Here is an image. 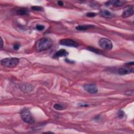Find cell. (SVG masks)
Wrapping results in <instances>:
<instances>
[{
	"label": "cell",
	"instance_id": "1",
	"mask_svg": "<svg viewBox=\"0 0 134 134\" xmlns=\"http://www.w3.org/2000/svg\"><path fill=\"white\" fill-rule=\"evenodd\" d=\"M52 45V42L50 38H43L36 43L35 49L37 51L41 52L49 49L51 47Z\"/></svg>",
	"mask_w": 134,
	"mask_h": 134
},
{
	"label": "cell",
	"instance_id": "2",
	"mask_svg": "<svg viewBox=\"0 0 134 134\" xmlns=\"http://www.w3.org/2000/svg\"><path fill=\"white\" fill-rule=\"evenodd\" d=\"M21 115L22 119L24 122L28 124H33L35 122V119L32 116L30 111L24 108L22 110L21 112Z\"/></svg>",
	"mask_w": 134,
	"mask_h": 134
},
{
	"label": "cell",
	"instance_id": "3",
	"mask_svg": "<svg viewBox=\"0 0 134 134\" xmlns=\"http://www.w3.org/2000/svg\"><path fill=\"white\" fill-rule=\"evenodd\" d=\"M19 62L20 59L17 58H6L1 60V64L7 68H13L17 66Z\"/></svg>",
	"mask_w": 134,
	"mask_h": 134
},
{
	"label": "cell",
	"instance_id": "4",
	"mask_svg": "<svg viewBox=\"0 0 134 134\" xmlns=\"http://www.w3.org/2000/svg\"><path fill=\"white\" fill-rule=\"evenodd\" d=\"M100 46L104 50H110L113 48V44L112 42L109 39L103 38L99 41V42Z\"/></svg>",
	"mask_w": 134,
	"mask_h": 134
},
{
	"label": "cell",
	"instance_id": "5",
	"mask_svg": "<svg viewBox=\"0 0 134 134\" xmlns=\"http://www.w3.org/2000/svg\"><path fill=\"white\" fill-rule=\"evenodd\" d=\"M60 44L63 46L76 48L79 46V44L70 39H63L60 41Z\"/></svg>",
	"mask_w": 134,
	"mask_h": 134
},
{
	"label": "cell",
	"instance_id": "6",
	"mask_svg": "<svg viewBox=\"0 0 134 134\" xmlns=\"http://www.w3.org/2000/svg\"><path fill=\"white\" fill-rule=\"evenodd\" d=\"M83 88L85 91H87V92L90 94H97L98 92V89L97 87L94 84H85L84 85Z\"/></svg>",
	"mask_w": 134,
	"mask_h": 134
},
{
	"label": "cell",
	"instance_id": "7",
	"mask_svg": "<svg viewBox=\"0 0 134 134\" xmlns=\"http://www.w3.org/2000/svg\"><path fill=\"white\" fill-rule=\"evenodd\" d=\"M118 72L120 75H125L131 73L133 72V67H130V66L128 65L123 66L118 69Z\"/></svg>",
	"mask_w": 134,
	"mask_h": 134
},
{
	"label": "cell",
	"instance_id": "8",
	"mask_svg": "<svg viewBox=\"0 0 134 134\" xmlns=\"http://www.w3.org/2000/svg\"><path fill=\"white\" fill-rule=\"evenodd\" d=\"M133 13V7L132 6H128L124 8L122 16L124 18H127L132 16Z\"/></svg>",
	"mask_w": 134,
	"mask_h": 134
},
{
	"label": "cell",
	"instance_id": "9",
	"mask_svg": "<svg viewBox=\"0 0 134 134\" xmlns=\"http://www.w3.org/2000/svg\"><path fill=\"white\" fill-rule=\"evenodd\" d=\"M126 1H123V0H113V1H108L105 3V5L109 6L110 5H112L115 7H120L125 5Z\"/></svg>",
	"mask_w": 134,
	"mask_h": 134
},
{
	"label": "cell",
	"instance_id": "10",
	"mask_svg": "<svg viewBox=\"0 0 134 134\" xmlns=\"http://www.w3.org/2000/svg\"><path fill=\"white\" fill-rule=\"evenodd\" d=\"M68 55V52H67L64 49H60L58 51H57L54 55L53 57L54 58H59V57H65Z\"/></svg>",
	"mask_w": 134,
	"mask_h": 134
},
{
	"label": "cell",
	"instance_id": "11",
	"mask_svg": "<svg viewBox=\"0 0 134 134\" xmlns=\"http://www.w3.org/2000/svg\"><path fill=\"white\" fill-rule=\"evenodd\" d=\"M93 27H94V26L93 25H79L76 27V30L80 31H83L90 29Z\"/></svg>",
	"mask_w": 134,
	"mask_h": 134
},
{
	"label": "cell",
	"instance_id": "12",
	"mask_svg": "<svg viewBox=\"0 0 134 134\" xmlns=\"http://www.w3.org/2000/svg\"><path fill=\"white\" fill-rule=\"evenodd\" d=\"M21 89L24 92H30L33 91V90L34 89V88L30 84H25L21 86Z\"/></svg>",
	"mask_w": 134,
	"mask_h": 134
},
{
	"label": "cell",
	"instance_id": "13",
	"mask_svg": "<svg viewBox=\"0 0 134 134\" xmlns=\"http://www.w3.org/2000/svg\"><path fill=\"white\" fill-rule=\"evenodd\" d=\"M100 14L102 16L105 18H111L113 16V14L110 11L106 10V9H103L100 12Z\"/></svg>",
	"mask_w": 134,
	"mask_h": 134
},
{
	"label": "cell",
	"instance_id": "14",
	"mask_svg": "<svg viewBox=\"0 0 134 134\" xmlns=\"http://www.w3.org/2000/svg\"><path fill=\"white\" fill-rule=\"evenodd\" d=\"M53 108L56 110H59V111L64 110L65 109V106H64V105L62 104H55L53 105Z\"/></svg>",
	"mask_w": 134,
	"mask_h": 134
},
{
	"label": "cell",
	"instance_id": "15",
	"mask_svg": "<svg viewBox=\"0 0 134 134\" xmlns=\"http://www.w3.org/2000/svg\"><path fill=\"white\" fill-rule=\"evenodd\" d=\"M17 14L18 15H27L28 14V12L27 11V9H24V8H21L17 11Z\"/></svg>",
	"mask_w": 134,
	"mask_h": 134
},
{
	"label": "cell",
	"instance_id": "16",
	"mask_svg": "<svg viewBox=\"0 0 134 134\" xmlns=\"http://www.w3.org/2000/svg\"><path fill=\"white\" fill-rule=\"evenodd\" d=\"M32 9L33 10L37 11H41L43 10V8L41 6H34L32 7Z\"/></svg>",
	"mask_w": 134,
	"mask_h": 134
},
{
	"label": "cell",
	"instance_id": "17",
	"mask_svg": "<svg viewBox=\"0 0 134 134\" xmlns=\"http://www.w3.org/2000/svg\"><path fill=\"white\" fill-rule=\"evenodd\" d=\"M36 28L38 31H42L45 29V26L44 25H37L36 26Z\"/></svg>",
	"mask_w": 134,
	"mask_h": 134
},
{
	"label": "cell",
	"instance_id": "18",
	"mask_svg": "<svg viewBox=\"0 0 134 134\" xmlns=\"http://www.w3.org/2000/svg\"><path fill=\"white\" fill-rule=\"evenodd\" d=\"M88 49L91 51H92V52H94L95 53H100L101 52L99 50H97L96 49H94V48H92V47H89Z\"/></svg>",
	"mask_w": 134,
	"mask_h": 134
},
{
	"label": "cell",
	"instance_id": "19",
	"mask_svg": "<svg viewBox=\"0 0 134 134\" xmlns=\"http://www.w3.org/2000/svg\"><path fill=\"white\" fill-rule=\"evenodd\" d=\"M118 115L120 118H122L125 115V114H124V112L123 111H119L118 113Z\"/></svg>",
	"mask_w": 134,
	"mask_h": 134
},
{
	"label": "cell",
	"instance_id": "20",
	"mask_svg": "<svg viewBox=\"0 0 134 134\" xmlns=\"http://www.w3.org/2000/svg\"><path fill=\"white\" fill-rule=\"evenodd\" d=\"M86 15H87V16L89 17H94V16H96V14L93 13V12H89V13H87Z\"/></svg>",
	"mask_w": 134,
	"mask_h": 134
},
{
	"label": "cell",
	"instance_id": "21",
	"mask_svg": "<svg viewBox=\"0 0 134 134\" xmlns=\"http://www.w3.org/2000/svg\"><path fill=\"white\" fill-rule=\"evenodd\" d=\"M13 47H14V49L15 50H18L19 48H20V45L18 43H16L14 45Z\"/></svg>",
	"mask_w": 134,
	"mask_h": 134
},
{
	"label": "cell",
	"instance_id": "22",
	"mask_svg": "<svg viewBox=\"0 0 134 134\" xmlns=\"http://www.w3.org/2000/svg\"><path fill=\"white\" fill-rule=\"evenodd\" d=\"M134 64V62L132 61V62H128L126 64V65H128V66H130V65H133Z\"/></svg>",
	"mask_w": 134,
	"mask_h": 134
},
{
	"label": "cell",
	"instance_id": "23",
	"mask_svg": "<svg viewBox=\"0 0 134 134\" xmlns=\"http://www.w3.org/2000/svg\"><path fill=\"white\" fill-rule=\"evenodd\" d=\"M58 5H59V6H63V2H62V1H58Z\"/></svg>",
	"mask_w": 134,
	"mask_h": 134
},
{
	"label": "cell",
	"instance_id": "24",
	"mask_svg": "<svg viewBox=\"0 0 134 134\" xmlns=\"http://www.w3.org/2000/svg\"><path fill=\"white\" fill-rule=\"evenodd\" d=\"M1 48H2L3 46V39H2V38H1Z\"/></svg>",
	"mask_w": 134,
	"mask_h": 134
}]
</instances>
